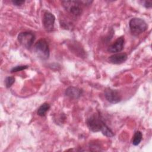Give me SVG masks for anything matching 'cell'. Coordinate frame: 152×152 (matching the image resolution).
Returning <instances> with one entry per match:
<instances>
[{
  "label": "cell",
  "mask_w": 152,
  "mask_h": 152,
  "mask_svg": "<svg viewBox=\"0 0 152 152\" xmlns=\"http://www.w3.org/2000/svg\"><path fill=\"white\" fill-rule=\"evenodd\" d=\"M15 79L13 77H7L5 80V86L7 88L10 87L14 83Z\"/></svg>",
  "instance_id": "cell-14"
},
{
  "label": "cell",
  "mask_w": 152,
  "mask_h": 152,
  "mask_svg": "<svg viewBox=\"0 0 152 152\" xmlns=\"http://www.w3.org/2000/svg\"><path fill=\"white\" fill-rule=\"evenodd\" d=\"M34 49L37 56L43 60H46L49 56V48L45 39L39 40L34 45Z\"/></svg>",
  "instance_id": "cell-4"
},
{
  "label": "cell",
  "mask_w": 152,
  "mask_h": 152,
  "mask_svg": "<svg viewBox=\"0 0 152 152\" xmlns=\"http://www.w3.org/2000/svg\"><path fill=\"white\" fill-rule=\"evenodd\" d=\"M28 65H18L16 66L14 68H12L11 70V72H18V71H21L24 69H26L28 68Z\"/></svg>",
  "instance_id": "cell-15"
},
{
  "label": "cell",
  "mask_w": 152,
  "mask_h": 152,
  "mask_svg": "<svg viewBox=\"0 0 152 152\" xmlns=\"http://www.w3.org/2000/svg\"><path fill=\"white\" fill-rule=\"evenodd\" d=\"M86 123L88 128L93 132L101 131L106 125L99 113H94L87 119Z\"/></svg>",
  "instance_id": "cell-1"
},
{
  "label": "cell",
  "mask_w": 152,
  "mask_h": 152,
  "mask_svg": "<svg viewBox=\"0 0 152 152\" xmlns=\"http://www.w3.org/2000/svg\"><path fill=\"white\" fill-rule=\"evenodd\" d=\"M18 42L24 48H30L35 39V35L30 31H24L20 33L17 37Z\"/></svg>",
  "instance_id": "cell-5"
},
{
  "label": "cell",
  "mask_w": 152,
  "mask_h": 152,
  "mask_svg": "<svg viewBox=\"0 0 152 152\" xmlns=\"http://www.w3.org/2000/svg\"><path fill=\"white\" fill-rule=\"evenodd\" d=\"M50 107V104H48V103H43L37 109V115L40 116H45L46 113L49 110Z\"/></svg>",
  "instance_id": "cell-11"
},
{
  "label": "cell",
  "mask_w": 152,
  "mask_h": 152,
  "mask_svg": "<svg viewBox=\"0 0 152 152\" xmlns=\"http://www.w3.org/2000/svg\"><path fill=\"white\" fill-rule=\"evenodd\" d=\"M104 97L111 103H118L121 100V96L119 92L110 88H107L104 90Z\"/></svg>",
  "instance_id": "cell-7"
},
{
  "label": "cell",
  "mask_w": 152,
  "mask_h": 152,
  "mask_svg": "<svg viewBox=\"0 0 152 152\" xmlns=\"http://www.w3.org/2000/svg\"><path fill=\"white\" fill-rule=\"evenodd\" d=\"M125 39L123 36L118 38L115 42L109 46L107 50L110 53H118L121 52L124 46Z\"/></svg>",
  "instance_id": "cell-8"
},
{
  "label": "cell",
  "mask_w": 152,
  "mask_h": 152,
  "mask_svg": "<svg viewBox=\"0 0 152 152\" xmlns=\"http://www.w3.org/2000/svg\"><path fill=\"white\" fill-rule=\"evenodd\" d=\"M152 2L151 1H145L144 2V6L147 8H150L151 7Z\"/></svg>",
  "instance_id": "cell-17"
},
{
  "label": "cell",
  "mask_w": 152,
  "mask_h": 152,
  "mask_svg": "<svg viewBox=\"0 0 152 152\" xmlns=\"http://www.w3.org/2000/svg\"><path fill=\"white\" fill-rule=\"evenodd\" d=\"M129 26L131 33L134 36H138L147 30L148 26L146 22L140 18H133L129 23Z\"/></svg>",
  "instance_id": "cell-2"
},
{
  "label": "cell",
  "mask_w": 152,
  "mask_h": 152,
  "mask_svg": "<svg viewBox=\"0 0 152 152\" xmlns=\"http://www.w3.org/2000/svg\"><path fill=\"white\" fill-rule=\"evenodd\" d=\"M128 56L125 53H118L109 56V61L113 64H120L124 62L127 59Z\"/></svg>",
  "instance_id": "cell-9"
},
{
  "label": "cell",
  "mask_w": 152,
  "mask_h": 152,
  "mask_svg": "<svg viewBox=\"0 0 152 152\" xmlns=\"http://www.w3.org/2000/svg\"><path fill=\"white\" fill-rule=\"evenodd\" d=\"M142 133L139 131H136L133 137V139H132V144L135 146L139 145L142 140Z\"/></svg>",
  "instance_id": "cell-12"
},
{
  "label": "cell",
  "mask_w": 152,
  "mask_h": 152,
  "mask_svg": "<svg viewBox=\"0 0 152 152\" xmlns=\"http://www.w3.org/2000/svg\"><path fill=\"white\" fill-rule=\"evenodd\" d=\"M101 132H102V134L106 136V137H112L114 135V133L113 132V131L111 130V129L106 125L101 131Z\"/></svg>",
  "instance_id": "cell-13"
},
{
  "label": "cell",
  "mask_w": 152,
  "mask_h": 152,
  "mask_svg": "<svg viewBox=\"0 0 152 152\" xmlns=\"http://www.w3.org/2000/svg\"><path fill=\"white\" fill-rule=\"evenodd\" d=\"M62 4L64 8L74 16H79L82 13V5H84L82 1H63Z\"/></svg>",
  "instance_id": "cell-3"
},
{
  "label": "cell",
  "mask_w": 152,
  "mask_h": 152,
  "mask_svg": "<svg viewBox=\"0 0 152 152\" xmlns=\"http://www.w3.org/2000/svg\"><path fill=\"white\" fill-rule=\"evenodd\" d=\"M12 4L16 6H21L23 4H24L25 1H18V0H16V1H12Z\"/></svg>",
  "instance_id": "cell-16"
},
{
  "label": "cell",
  "mask_w": 152,
  "mask_h": 152,
  "mask_svg": "<svg viewBox=\"0 0 152 152\" xmlns=\"http://www.w3.org/2000/svg\"><path fill=\"white\" fill-rule=\"evenodd\" d=\"M55 17L49 11H45L43 15L42 23L43 27L46 31H52L54 28Z\"/></svg>",
  "instance_id": "cell-6"
},
{
  "label": "cell",
  "mask_w": 152,
  "mask_h": 152,
  "mask_svg": "<svg viewBox=\"0 0 152 152\" xmlns=\"http://www.w3.org/2000/svg\"><path fill=\"white\" fill-rule=\"evenodd\" d=\"M82 94V90L78 87H69L65 90V94L71 99H78Z\"/></svg>",
  "instance_id": "cell-10"
}]
</instances>
